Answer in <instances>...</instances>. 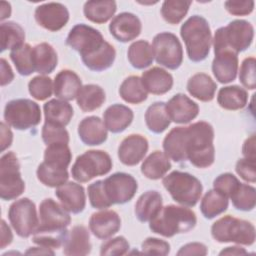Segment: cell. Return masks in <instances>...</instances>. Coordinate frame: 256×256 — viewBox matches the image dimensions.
<instances>
[{
  "mask_svg": "<svg viewBox=\"0 0 256 256\" xmlns=\"http://www.w3.org/2000/svg\"><path fill=\"white\" fill-rule=\"evenodd\" d=\"M213 140L214 130L209 123L199 121L187 126V160L198 168L211 166L215 160Z\"/></svg>",
  "mask_w": 256,
  "mask_h": 256,
  "instance_id": "obj_1",
  "label": "cell"
},
{
  "mask_svg": "<svg viewBox=\"0 0 256 256\" xmlns=\"http://www.w3.org/2000/svg\"><path fill=\"white\" fill-rule=\"evenodd\" d=\"M197 222L195 213L186 207L167 205L150 220L149 228L152 232L164 237L186 233L192 230Z\"/></svg>",
  "mask_w": 256,
  "mask_h": 256,
  "instance_id": "obj_2",
  "label": "cell"
},
{
  "mask_svg": "<svg viewBox=\"0 0 256 256\" xmlns=\"http://www.w3.org/2000/svg\"><path fill=\"white\" fill-rule=\"evenodd\" d=\"M188 58L193 62L206 59L210 52L212 37L207 20L199 15L188 18L180 28Z\"/></svg>",
  "mask_w": 256,
  "mask_h": 256,
  "instance_id": "obj_3",
  "label": "cell"
},
{
  "mask_svg": "<svg viewBox=\"0 0 256 256\" xmlns=\"http://www.w3.org/2000/svg\"><path fill=\"white\" fill-rule=\"evenodd\" d=\"M165 189L179 204L193 207L202 194V184L195 176L181 171H173L163 178Z\"/></svg>",
  "mask_w": 256,
  "mask_h": 256,
  "instance_id": "obj_4",
  "label": "cell"
},
{
  "mask_svg": "<svg viewBox=\"0 0 256 256\" xmlns=\"http://www.w3.org/2000/svg\"><path fill=\"white\" fill-rule=\"evenodd\" d=\"M211 234L220 243L233 242L242 245H252L255 241V227L252 223L226 215L211 227Z\"/></svg>",
  "mask_w": 256,
  "mask_h": 256,
  "instance_id": "obj_5",
  "label": "cell"
},
{
  "mask_svg": "<svg viewBox=\"0 0 256 256\" xmlns=\"http://www.w3.org/2000/svg\"><path fill=\"white\" fill-rule=\"evenodd\" d=\"M112 168V160L105 151L89 150L79 155L72 168V177L80 182H88L96 176L107 174Z\"/></svg>",
  "mask_w": 256,
  "mask_h": 256,
  "instance_id": "obj_6",
  "label": "cell"
},
{
  "mask_svg": "<svg viewBox=\"0 0 256 256\" xmlns=\"http://www.w3.org/2000/svg\"><path fill=\"white\" fill-rule=\"evenodd\" d=\"M213 46L215 53L212 62L213 75L220 83H230L235 80L238 72L237 53L226 45L220 29H217L214 34Z\"/></svg>",
  "mask_w": 256,
  "mask_h": 256,
  "instance_id": "obj_7",
  "label": "cell"
},
{
  "mask_svg": "<svg viewBox=\"0 0 256 256\" xmlns=\"http://www.w3.org/2000/svg\"><path fill=\"white\" fill-rule=\"evenodd\" d=\"M4 119L9 126L17 130H27L40 123L41 110L39 105L30 99H15L6 104Z\"/></svg>",
  "mask_w": 256,
  "mask_h": 256,
  "instance_id": "obj_8",
  "label": "cell"
},
{
  "mask_svg": "<svg viewBox=\"0 0 256 256\" xmlns=\"http://www.w3.org/2000/svg\"><path fill=\"white\" fill-rule=\"evenodd\" d=\"M24 189L25 183L21 178L17 156L13 152H8L0 160V197L3 200L16 199Z\"/></svg>",
  "mask_w": 256,
  "mask_h": 256,
  "instance_id": "obj_9",
  "label": "cell"
},
{
  "mask_svg": "<svg viewBox=\"0 0 256 256\" xmlns=\"http://www.w3.org/2000/svg\"><path fill=\"white\" fill-rule=\"evenodd\" d=\"M8 218L15 232L22 238L33 235L39 226L35 204L28 198H21L12 203Z\"/></svg>",
  "mask_w": 256,
  "mask_h": 256,
  "instance_id": "obj_10",
  "label": "cell"
},
{
  "mask_svg": "<svg viewBox=\"0 0 256 256\" xmlns=\"http://www.w3.org/2000/svg\"><path fill=\"white\" fill-rule=\"evenodd\" d=\"M152 47L158 64L171 70L177 69L182 64L183 49L176 35L170 32L159 33L154 37Z\"/></svg>",
  "mask_w": 256,
  "mask_h": 256,
  "instance_id": "obj_11",
  "label": "cell"
},
{
  "mask_svg": "<svg viewBox=\"0 0 256 256\" xmlns=\"http://www.w3.org/2000/svg\"><path fill=\"white\" fill-rule=\"evenodd\" d=\"M103 188L111 204H124L134 197L138 185L130 174L117 172L103 180Z\"/></svg>",
  "mask_w": 256,
  "mask_h": 256,
  "instance_id": "obj_12",
  "label": "cell"
},
{
  "mask_svg": "<svg viewBox=\"0 0 256 256\" xmlns=\"http://www.w3.org/2000/svg\"><path fill=\"white\" fill-rule=\"evenodd\" d=\"M66 43L83 57L97 51L105 43V40L95 28L85 24H77L70 30Z\"/></svg>",
  "mask_w": 256,
  "mask_h": 256,
  "instance_id": "obj_13",
  "label": "cell"
},
{
  "mask_svg": "<svg viewBox=\"0 0 256 256\" xmlns=\"http://www.w3.org/2000/svg\"><path fill=\"white\" fill-rule=\"evenodd\" d=\"M219 29L226 45L237 54L249 48L253 41L254 29L248 21L234 20Z\"/></svg>",
  "mask_w": 256,
  "mask_h": 256,
  "instance_id": "obj_14",
  "label": "cell"
},
{
  "mask_svg": "<svg viewBox=\"0 0 256 256\" xmlns=\"http://www.w3.org/2000/svg\"><path fill=\"white\" fill-rule=\"evenodd\" d=\"M39 229L61 230L66 229L71 222V217L62 205L51 198L44 199L39 206Z\"/></svg>",
  "mask_w": 256,
  "mask_h": 256,
  "instance_id": "obj_15",
  "label": "cell"
},
{
  "mask_svg": "<svg viewBox=\"0 0 256 256\" xmlns=\"http://www.w3.org/2000/svg\"><path fill=\"white\" fill-rule=\"evenodd\" d=\"M35 20L44 29L58 31L67 24L69 20V12L61 3H45L36 8Z\"/></svg>",
  "mask_w": 256,
  "mask_h": 256,
  "instance_id": "obj_16",
  "label": "cell"
},
{
  "mask_svg": "<svg viewBox=\"0 0 256 256\" xmlns=\"http://www.w3.org/2000/svg\"><path fill=\"white\" fill-rule=\"evenodd\" d=\"M142 25L140 19L133 13L123 12L115 16L110 24L111 35L120 42H129L138 37L141 33Z\"/></svg>",
  "mask_w": 256,
  "mask_h": 256,
  "instance_id": "obj_17",
  "label": "cell"
},
{
  "mask_svg": "<svg viewBox=\"0 0 256 256\" xmlns=\"http://www.w3.org/2000/svg\"><path fill=\"white\" fill-rule=\"evenodd\" d=\"M170 120L179 124H186L195 119L199 113V106L185 94L174 95L166 104Z\"/></svg>",
  "mask_w": 256,
  "mask_h": 256,
  "instance_id": "obj_18",
  "label": "cell"
},
{
  "mask_svg": "<svg viewBox=\"0 0 256 256\" xmlns=\"http://www.w3.org/2000/svg\"><path fill=\"white\" fill-rule=\"evenodd\" d=\"M147 150V139L139 134H131L120 143L118 147V157L123 164L134 166L144 158Z\"/></svg>",
  "mask_w": 256,
  "mask_h": 256,
  "instance_id": "obj_19",
  "label": "cell"
},
{
  "mask_svg": "<svg viewBox=\"0 0 256 256\" xmlns=\"http://www.w3.org/2000/svg\"><path fill=\"white\" fill-rule=\"evenodd\" d=\"M121 227V219L113 210L95 212L89 219L91 232L99 239H107L116 234Z\"/></svg>",
  "mask_w": 256,
  "mask_h": 256,
  "instance_id": "obj_20",
  "label": "cell"
},
{
  "mask_svg": "<svg viewBox=\"0 0 256 256\" xmlns=\"http://www.w3.org/2000/svg\"><path fill=\"white\" fill-rule=\"evenodd\" d=\"M56 197L60 200L61 205L70 213L78 214L82 212L86 205V196L83 186L75 182H66L57 187Z\"/></svg>",
  "mask_w": 256,
  "mask_h": 256,
  "instance_id": "obj_21",
  "label": "cell"
},
{
  "mask_svg": "<svg viewBox=\"0 0 256 256\" xmlns=\"http://www.w3.org/2000/svg\"><path fill=\"white\" fill-rule=\"evenodd\" d=\"M78 135L84 144L96 146L106 141L107 128L99 117L89 116L79 123Z\"/></svg>",
  "mask_w": 256,
  "mask_h": 256,
  "instance_id": "obj_22",
  "label": "cell"
},
{
  "mask_svg": "<svg viewBox=\"0 0 256 256\" xmlns=\"http://www.w3.org/2000/svg\"><path fill=\"white\" fill-rule=\"evenodd\" d=\"M81 88L82 82L74 71L61 70L55 76L53 92L61 100L70 101L75 99Z\"/></svg>",
  "mask_w": 256,
  "mask_h": 256,
  "instance_id": "obj_23",
  "label": "cell"
},
{
  "mask_svg": "<svg viewBox=\"0 0 256 256\" xmlns=\"http://www.w3.org/2000/svg\"><path fill=\"white\" fill-rule=\"evenodd\" d=\"M186 138L187 127L173 128L163 140V149L166 156L178 163L186 161Z\"/></svg>",
  "mask_w": 256,
  "mask_h": 256,
  "instance_id": "obj_24",
  "label": "cell"
},
{
  "mask_svg": "<svg viewBox=\"0 0 256 256\" xmlns=\"http://www.w3.org/2000/svg\"><path fill=\"white\" fill-rule=\"evenodd\" d=\"M141 80L146 91L155 95L165 94L173 86L172 75L160 67L144 71Z\"/></svg>",
  "mask_w": 256,
  "mask_h": 256,
  "instance_id": "obj_25",
  "label": "cell"
},
{
  "mask_svg": "<svg viewBox=\"0 0 256 256\" xmlns=\"http://www.w3.org/2000/svg\"><path fill=\"white\" fill-rule=\"evenodd\" d=\"M133 112L130 108L122 104L109 106L103 114V122L112 133L123 132L133 120Z\"/></svg>",
  "mask_w": 256,
  "mask_h": 256,
  "instance_id": "obj_26",
  "label": "cell"
},
{
  "mask_svg": "<svg viewBox=\"0 0 256 256\" xmlns=\"http://www.w3.org/2000/svg\"><path fill=\"white\" fill-rule=\"evenodd\" d=\"M63 247V253L65 255H88L91 251L88 229L83 225L74 226L68 232Z\"/></svg>",
  "mask_w": 256,
  "mask_h": 256,
  "instance_id": "obj_27",
  "label": "cell"
},
{
  "mask_svg": "<svg viewBox=\"0 0 256 256\" xmlns=\"http://www.w3.org/2000/svg\"><path fill=\"white\" fill-rule=\"evenodd\" d=\"M216 88V83L205 73H197L190 77L187 82L189 94L203 102L211 101L214 98Z\"/></svg>",
  "mask_w": 256,
  "mask_h": 256,
  "instance_id": "obj_28",
  "label": "cell"
},
{
  "mask_svg": "<svg viewBox=\"0 0 256 256\" xmlns=\"http://www.w3.org/2000/svg\"><path fill=\"white\" fill-rule=\"evenodd\" d=\"M45 122L65 127L73 117L72 106L61 99H51L43 106Z\"/></svg>",
  "mask_w": 256,
  "mask_h": 256,
  "instance_id": "obj_29",
  "label": "cell"
},
{
  "mask_svg": "<svg viewBox=\"0 0 256 256\" xmlns=\"http://www.w3.org/2000/svg\"><path fill=\"white\" fill-rule=\"evenodd\" d=\"M162 208V196L157 191H147L135 204V215L141 222L150 221Z\"/></svg>",
  "mask_w": 256,
  "mask_h": 256,
  "instance_id": "obj_30",
  "label": "cell"
},
{
  "mask_svg": "<svg viewBox=\"0 0 256 256\" xmlns=\"http://www.w3.org/2000/svg\"><path fill=\"white\" fill-rule=\"evenodd\" d=\"M58 57L54 48L46 43H40L33 47V63L35 71L40 74H49L57 66Z\"/></svg>",
  "mask_w": 256,
  "mask_h": 256,
  "instance_id": "obj_31",
  "label": "cell"
},
{
  "mask_svg": "<svg viewBox=\"0 0 256 256\" xmlns=\"http://www.w3.org/2000/svg\"><path fill=\"white\" fill-rule=\"evenodd\" d=\"M116 52L114 47L105 41V43L95 52L81 57L84 65L92 71H104L114 63Z\"/></svg>",
  "mask_w": 256,
  "mask_h": 256,
  "instance_id": "obj_32",
  "label": "cell"
},
{
  "mask_svg": "<svg viewBox=\"0 0 256 256\" xmlns=\"http://www.w3.org/2000/svg\"><path fill=\"white\" fill-rule=\"evenodd\" d=\"M171 169V163L165 153L154 151L142 163L141 172L148 179L157 180L165 176Z\"/></svg>",
  "mask_w": 256,
  "mask_h": 256,
  "instance_id": "obj_33",
  "label": "cell"
},
{
  "mask_svg": "<svg viewBox=\"0 0 256 256\" xmlns=\"http://www.w3.org/2000/svg\"><path fill=\"white\" fill-rule=\"evenodd\" d=\"M248 101L247 91L237 85L226 86L219 90L217 102L226 110H239L245 107Z\"/></svg>",
  "mask_w": 256,
  "mask_h": 256,
  "instance_id": "obj_34",
  "label": "cell"
},
{
  "mask_svg": "<svg viewBox=\"0 0 256 256\" xmlns=\"http://www.w3.org/2000/svg\"><path fill=\"white\" fill-rule=\"evenodd\" d=\"M76 100L82 111L91 112L101 107L105 102V92L99 85L87 84L82 86Z\"/></svg>",
  "mask_w": 256,
  "mask_h": 256,
  "instance_id": "obj_35",
  "label": "cell"
},
{
  "mask_svg": "<svg viewBox=\"0 0 256 256\" xmlns=\"http://www.w3.org/2000/svg\"><path fill=\"white\" fill-rule=\"evenodd\" d=\"M115 1H87L84 4L83 12L91 22L102 24L107 22L116 12Z\"/></svg>",
  "mask_w": 256,
  "mask_h": 256,
  "instance_id": "obj_36",
  "label": "cell"
},
{
  "mask_svg": "<svg viewBox=\"0 0 256 256\" xmlns=\"http://www.w3.org/2000/svg\"><path fill=\"white\" fill-rule=\"evenodd\" d=\"M130 64L136 69H144L150 66L154 60L153 47L145 40L133 42L127 52Z\"/></svg>",
  "mask_w": 256,
  "mask_h": 256,
  "instance_id": "obj_37",
  "label": "cell"
},
{
  "mask_svg": "<svg viewBox=\"0 0 256 256\" xmlns=\"http://www.w3.org/2000/svg\"><path fill=\"white\" fill-rule=\"evenodd\" d=\"M145 122L148 129L154 133H162L170 125V118L164 102H155L150 105L145 113Z\"/></svg>",
  "mask_w": 256,
  "mask_h": 256,
  "instance_id": "obj_38",
  "label": "cell"
},
{
  "mask_svg": "<svg viewBox=\"0 0 256 256\" xmlns=\"http://www.w3.org/2000/svg\"><path fill=\"white\" fill-rule=\"evenodd\" d=\"M147 91L138 76L127 77L120 85L119 94L127 103L139 104L147 99Z\"/></svg>",
  "mask_w": 256,
  "mask_h": 256,
  "instance_id": "obj_39",
  "label": "cell"
},
{
  "mask_svg": "<svg viewBox=\"0 0 256 256\" xmlns=\"http://www.w3.org/2000/svg\"><path fill=\"white\" fill-rule=\"evenodd\" d=\"M227 208L228 198L215 189L209 190L204 195L200 204L201 212L207 219H212L222 214L227 210Z\"/></svg>",
  "mask_w": 256,
  "mask_h": 256,
  "instance_id": "obj_40",
  "label": "cell"
},
{
  "mask_svg": "<svg viewBox=\"0 0 256 256\" xmlns=\"http://www.w3.org/2000/svg\"><path fill=\"white\" fill-rule=\"evenodd\" d=\"M1 31V51L13 50L24 44L25 33L23 28L15 22H3Z\"/></svg>",
  "mask_w": 256,
  "mask_h": 256,
  "instance_id": "obj_41",
  "label": "cell"
},
{
  "mask_svg": "<svg viewBox=\"0 0 256 256\" xmlns=\"http://www.w3.org/2000/svg\"><path fill=\"white\" fill-rule=\"evenodd\" d=\"M10 58L14 63L17 72L22 76H28L35 72L33 63V47L29 44L11 50Z\"/></svg>",
  "mask_w": 256,
  "mask_h": 256,
  "instance_id": "obj_42",
  "label": "cell"
},
{
  "mask_svg": "<svg viewBox=\"0 0 256 256\" xmlns=\"http://www.w3.org/2000/svg\"><path fill=\"white\" fill-rule=\"evenodd\" d=\"M38 180L49 187H59L67 182L69 174L67 169L46 164L44 161L37 168Z\"/></svg>",
  "mask_w": 256,
  "mask_h": 256,
  "instance_id": "obj_43",
  "label": "cell"
},
{
  "mask_svg": "<svg viewBox=\"0 0 256 256\" xmlns=\"http://www.w3.org/2000/svg\"><path fill=\"white\" fill-rule=\"evenodd\" d=\"M72 159L68 144L48 145L44 152V162L48 165L67 169Z\"/></svg>",
  "mask_w": 256,
  "mask_h": 256,
  "instance_id": "obj_44",
  "label": "cell"
},
{
  "mask_svg": "<svg viewBox=\"0 0 256 256\" xmlns=\"http://www.w3.org/2000/svg\"><path fill=\"white\" fill-rule=\"evenodd\" d=\"M67 229L61 230H45L37 228L33 234L32 241L42 247L49 249H57L64 245L67 238Z\"/></svg>",
  "mask_w": 256,
  "mask_h": 256,
  "instance_id": "obj_45",
  "label": "cell"
},
{
  "mask_svg": "<svg viewBox=\"0 0 256 256\" xmlns=\"http://www.w3.org/2000/svg\"><path fill=\"white\" fill-rule=\"evenodd\" d=\"M233 206L241 211H251L256 203V190L253 186L239 183L237 188L229 197Z\"/></svg>",
  "mask_w": 256,
  "mask_h": 256,
  "instance_id": "obj_46",
  "label": "cell"
},
{
  "mask_svg": "<svg viewBox=\"0 0 256 256\" xmlns=\"http://www.w3.org/2000/svg\"><path fill=\"white\" fill-rule=\"evenodd\" d=\"M191 1L167 0L164 1L161 7V15L164 20L170 24H178L187 14Z\"/></svg>",
  "mask_w": 256,
  "mask_h": 256,
  "instance_id": "obj_47",
  "label": "cell"
},
{
  "mask_svg": "<svg viewBox=\"0 0 256 256\" xmlns=\"http://www.w3.org/2000/svg\"><path fill=\"white\" fill-rule=\"evenodd\" d=\"M30 95L36 100L42 101L49 98L53 92L52 80L44 75L35 76L28 83Z\"/></svg>",
  "mask_w": 256,
  "mask_h": 256,
  "instance_id": "obj_48",
  "label": "cell"
},
{
  "mask_svg": "<svg viewBox=\"0 0 256 256\" xmlns=\"http://www.w3.org/2000/svg\"><path fill=\"white\" fill-rule=\"evenodd\" d=\"M42 139L47 146L51 144H68L69 134L63 126L45 122L42 128Z\"/></svg>",
  "mask_w": 256,
  "mask_h": 256,
  "instance_id": "obj_49",
  "label": "cell"
},
{
  "mask_svg": "<svg viewBox=\"0 0 256 256\" xmlns=\"http://www.w3.org/2000/svg\"><path fill=\"white\" fill-rule=\"evenodd\" d=\"M88 197L90 204L94 208L105 209L112 205L105 194L103 188V180L95 181L88 186Z\"/></svg>",
  "mask_w": 256,
  "mask_h": 256,
  "instance_id": "obj_50",
  "label": "cell"
},
{
  "mask_svg": "<svg viewBox=\"0 0 256 256\" xmlns=\"http://www.w3.org/2000/svg\"><path fill=\"white\" fill-rule=\"evenodd\" d=\"M255 64H256L255 58L248 57L243 60L241 67H240L239 80H240L241 84L249 90H253L256 87Z\"/></svg>",
  "mask_w": 256,
  "mask_h": 256,
  "instance_id": "obj_51",
  "label": "cell"
},
{
  "mask_svg": "<svg viewBox=\"0 0 256 256\" xmlns=\"http://www.w3.org/2000/svg\"><path fill=\"white\" fill-rule=\"evenodd\" d=\"M240 181L231 173H223L220 174L213 182V187L216 191L222 193L227 198L233 193V191L237 188Z\"/></svg>",
  "mask_w": 256,
  "mask_h": 256,
  "instance_id": "obj_52",
  "label": "cell"
},
{
  "mask_svg": "<svg viewBox=\"0 0 256 256\" xmlns=\"http://www.w3.org/2000/svg\"><path fill=\"white\" fill-rule=\"evenodd\" d=\"M129 250V243L123 236L110 239L102 244L100 254L104 255H124Z\"/></svg>",
  "mask_w": 256,
  "mask_h": 256,
  "instance_id": "obj_53",
  "label": "cell"
},
{
  "mask_svg": "<svg viewBox=\"0 0 256 256\" xmlns=\"http://www.w3.org/2000/svg\"><path fill=\"white\" fill-rule=\"evenodd\" d=\"M142 252L150 255H167L170 252V245L168 242L149 237L142 242Z\"/></svg>",
  "mask_w": 256,
  "mask_h": 256,
  "instance_id": "obj_54",
  "label": "cell"
},
{
  "mask_svg": "<svg viewBox=\"0 0 256 256\" xmlns=\"http://www.w3.org/2000/svg\"><path fill=\"white\" fill-rule=\"evenodd\" d=\"M255 161L248 160L246 158L239 159L236 163V172L237 174L245 181L254 183L256 181V172H255Z\"/></svg>",
  "mask_w": 256,
  "mask_h": 256,
  "instance_id": "obj_55",
  "label": "cell"
},
{
  "mask_svg": "<svg viewBox=\"0 0 256 256\" xmlns=\"http://www.w3.org/2000/svg\"><path fill=\"white\" fill-rule=\"evenodd\" d=\"M224 5L226 10L235 16L248 15L254 9V1H226Z\"/></svg>",
  "mask_w": 256,
  "mask_h": 256,
  "instance_id": "obj_56",
  "label": "cell"
},
{
  "mask_svg": "<svg viewBox=\"0 0 256 256\" xmlns=\"http://www.w3.org/2000/svg\"><path fill=\"white\" fill-rule=\"evenodd\" d=\"M208 253L207 247L198 242L188 243L180 248L177 255H206Z\"/></svg>",
  "mask_w": 256,
  "mask_h": 256,
  "instance_id": "obj_57",
  "label": "cell"
},
{
  "mask_svg": "<svg viewBox=\"0 0 256 256\" xmlns=\"http://www.w3.org/2000/svg\"><path fill=\"white\" fill-rule=\"evenodd\" d=\"M0 64H1V73H0L1 80H0V82H1V86H5L13 80L14 74H13V71H12L10 65L4 58H2L0 60Z\"/></svg>",
  "mask_w": 256,
  "mask_h": 256,
  "instance_id": "obj_58",
  "label": "cell"
},
{
  "mask_svg": "<svg viewBox=\"0 0 256 256\" xmlns=\"http://www.w3.org/2000/svg\"><path fill=\"white\" fill-rule=\"evenodd\" d=\"M0 132H1V151L3 152L7 149L13 140V134L9 128V125H6L4 122L0 124Z\"/></svg>",
  "mask_w": 256,
  "mask_h": 256,
  "instance_id": "obj_59",
  "label": "cell"
},
{
  "mask_svg": "<svg viewBox=\"0 0 256 256\" xmlns=\"http://www.w3.org/2000/svg\"><path fill=\"white\" fill-rule=\"evenodd\" d=\"M242 153L246 159L255 161V135H251L248 139H246L243 144Z\"/></svg>",
  "mask_w": 256,
  "mask_h": 256,
  "instance_id": "obj_60",
  "label": "cell"
},
{
  "mask_svg": "<svg viewBox=\"0 0 256 256\" xmlns=\"http://www.w3.org/2000/svg\"><path fill=\"white\" fill-rule=\"evenodd\" d=\"M13 240L12 232L9 228V226L6 224L5 220H2L1 222V248H5L8 246Z\"/></svg>",
  "mask_w": 256,
  "mask_h": 256,
  "instance_id": "obj_61",
  "label": "cell"
},
{
  "mask_svg": "<svg viewBox=\"0 0 256 256\" xmlns=\"http://www.w3.org/2000/svg\"><path fill=\"white\" fill-rule=\"evenodd\" d=\"M247 251L241 247H227L225 249H223L220 252V255H242V254H246Z\"/></svg>",
  "mask_w": 256,
  "mask_h": 256,
  "instance_id": "obj_62",
  "label": "cell"
},
{
  "mask_svg": "<svg viewBox=\"0 0 256 256\" xmlns=\"http://www.w3.org/2000/svg\"><path fill=\"white\" fill-rule=\"evenodd\" d=\"M25 253H26V254H43V255H45V254H51V255H53V254H54V252H53L52 250H50L49 248L42 247V246L29 248Z\"/></svg>",
  "mask_w": 256,
  "mask_h": 256,
  "instance_id": "obj_63",
  "label": "cell"
},
{
  "mask_svg": "<svg viewBox=\"0 0 256 256\" xmlns=\"http://www.w3.org/2000/svg\"><path fill=\"white\" fill-rule=\"evenodd\" d=\"M0 8H1V17H0V19L4 20V19L8 18L10 16V14H11L10 3L2 1L1 4H0Z\"/></svg>",
  "mask_w": 256,
  "mask_h": 256,
  "instance_id": "obj_64",
  "label": "cell"
}]
</instances>
